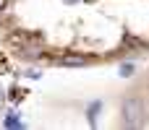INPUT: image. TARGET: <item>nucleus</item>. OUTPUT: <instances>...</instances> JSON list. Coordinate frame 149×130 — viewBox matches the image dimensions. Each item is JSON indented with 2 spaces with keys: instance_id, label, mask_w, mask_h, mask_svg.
I'll return each instance as SVG.
<instances>
[{
  "instance_id": "2",
  "label": "nucleus",
  "mask_w": 149,
  "mask_h": 130,
  "mask_svg": "<svg viewBox=\"0 0 149 130\" xmlns=\"http://www.w3.org/2000/svg\"><path fill=\"white\" fill-rule=\"evenodd\" d=\"M3 109H5V91L0 89V112H3Z\"/></svg>"
},
{
  "instance_id": "1",
  "label": "nucleus",
  "mask_w": 149,
  "mask_h": 130,
  "mask_svg": "<svg viewBox=\"0 0 149 130\" xmlns=\"http://www.w3.org/2000/svg\"><path fill=\"white\" fill-rule=\"evenodd\" d=\"M147 117H149L147 99L139 96V94H126L123 102H120V125L128 128V130L144 128L147 125Z\"/></svg>"
},
{
  "instance_id": "3",
  "label": "nucleus",
  "mask_w": 149,
  "mask_h": 130,
  "mask_svg": "<svg viewBox=\"0 0 149 130\" xmlns=\"http://www.w3.org/2000/svg\"><path fill=\"white\" fill-rule=\"evenodd\" d=\"M5 5H8V0H0V13L5 10Z\"/></svg>"
}]
</instances>
